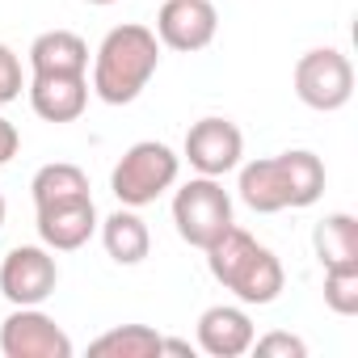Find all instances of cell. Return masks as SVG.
Instances as JSON below:
<instances>
[{
    "instance_id": "obj_1",
    "label": "cell",
    "mask_w": 358,
    "mask_h": 358,
    "mask_svg": "<svg viewBox=\"0 0 358 358\" xmlns=\"http://www.w3.org/2000/svg\"><path fill=\"white\" fill-rule=\"evenodd\" d=\"M236 169H241L236 194L257 215H278L287 207L299 211V207L320 203V194H324V160L308 148L262 156V160H249Z\"/></svg>"
},
{
    "instance_id": "obj_2",
    "label": "cell",
    "mask_w": 358,
    "mask_h": 358,
    "mask_svg": "<svg viewBox=\"0 0 358 358\" xmlns=\"http://www.w3.org/2000/svg\"><path fill=\"white\" fill-rule=\"evenodd\" d=\"M203 253H207L211 278H215L224 291H232L245 308H266V303H274V299L282 295V287H287V270H282V262L274 257V249L257 245V236H249V232L236 228V224H232L220 241H211Z\"/></svg>"
},
{
    "instance_id": "obj_3",
    "label": "cell",
    "mask_w": 358,
    "mask_h": 358,
    "mask_svg": "<svg viewBox=\"0 0 358 358\" xmlns=\"http://www.w3.org/2000/svg\"><path fill=\"white\" fill-rule=\"evenodd\" d=\"M156 68H160V38H156V30H148L139 22L114 26L101 38V47L93 51V93L106 106H131L148 89Z\"/></svg>"
},
{
    "instance_id": "obj_4",
    "label": "cell",
    "mask_w": 358,
    "mask_h": 358,
    "mask_svg": "<svg viewBox=\"0 0 358 358\" xmlns=\"http://www.w3.org/2000/svg\"><path fill=\"white\" fill-rule=\"evenodd\" d=\"M177 177H182V156L160 139H139L118 156V164L110 173V190H114L118 207L139 211V207L156 203L160 194H169L177 186Z\"/></svg>"
},
{
    "instance_id": "obj_5",
    "label": "cell",
    "mask_w": 358,
    "mask_h": 358,
    "mask_svg": "<svg viewBox=\"0 0 358 358\" xmlns=\"http://www.w3.org/2000/svg\"><path fill=\"white\" fill-rule=\"evenodd\" d=\"M173 228L186 245L207 249L232 228V194L224 190L220 177H190V182L173 194Z\"/></svg>"
},
{
    "instance_id": "obj_6",
    "label": "cell",
    "mask_w": 358,
    "mask_h": 358,
    "mask_svg": "<svg viewBox=\"0 0 358 358\" xmlns=\"http://www.w3.org/2000/svg\"><path fill=\"white\" fill-rule=\"evenodd\" d=\"M291 80H295V97L316 114H333V110L350 106V97H354V64L337 47L303 51L295 59Z\"/></svg>"
},
{
    "instance_id": "obj_7",
    "label": "cell",
    "mask_w": 358,
    "mask_h": 358,
    "mask_svg": "<svg viewBox=\"0 0 358 358\" xmlns=\"http://www.w3.org/2000/svg\"><path fill=\"white\" fill-rule=\"evenodd\" d=\"M59 287V262L47 245H17L0 262V295L13 308H43Z\"/></svg>"
},
{
    "instance_id": "obj_8",
    "label": "cell",
    "mask_w": 358,
    "mask_h": 358,
    "mask_svg": "<svg viewBox=\"0 0 358 358\" xmlns=\"http://www.w3.org/2000/svg\"><path fill=\"white\" fill-rule=\"evenodd\" d=\"M72 337L43 308H13L0 324V354L5 358H72Z\"/></svg>"
},
{
    "instance_id": "obj_9",
    "label": "cell",
    "mask_w": 358,
    "mask_h": 358,
    "mask_svg": "<svg viewBox=\"0 0 358 358\" xmlns=\"http://www.w3.org/2000/svg\"><path fill=\"white\" fill-rule=\"evenodd\" d=\"M182 156L190 160L194 173H203V177H224V173H232V169L241 164V156H245V135H241V127H236L232 118L211 114V118H199V122L186 131Z\"/></svg>"
},
{
    "instance_id": "obj_10",
    "label": "cell",
    "mask_w": 358,
    "mask_h": 358,
    "mask_svg": "<svg viewBox=\"0 0 358 358\" xmlns=\"http://www.w3.org/2000/svg\"><path fill=\"white\" fill-rule=\"evenodd\" d=\"M215 34H220V13L211 0H164L156 13V38L169 51L194 55L211 47Z\"/></svg>"
},
{
    "instance_id": "obj_11",
    "label": "cell",
    "mask_w": 358,
    "mask_h": 358,
    "mask_svg": "<svg viewBox=\"0 0 358 358\" xmlns=\"http://www.w3.org/2000/svg\"><path fill=\"white\" fill-rule=\"evenodd\" d=\"M97 207H93V194L85 199H64V203H47V207H34V228H38V241L51 249V253H76L93 241L97 232Z\"/></svg>"
},
{
    "instance_id": "obj_12",
    "label": "cell",
    "mask_w": 358,
    "mask_h": 358,
    "mask_svg": "<svg viewBox=\"0 0 358 358\" xmlns=\"http://www.w3.org/2000/svg\"><path fill=\"white\" fill-rule=\"evenodd\" d=\"M30 93V110L43 122H76L89 106V72H47V76H30L26 85Z\"/></svg>"
},
{
    "instance_id": "obj_13",
    "label": "cell",
    "mask_w": 358,
    "mask_h": 358,
    "mask_svg": "<svg viewBox=\"0 0 358 358\" xmlns=\"http://www.w3.org/2000/svg\"><path fill=\"white\" fill-rule=\"evenodd\" d=\"M253 337H257L253 316L236 303H215L199 316V350L211 358H241L249 354Z\"/></svg>"
},
{
    "instance_id": "obj_14",
    "label": "cell",
    "mask_w": 358,
    "mask_h": 358,
    "mask_svg": "<svg viewBox=\"0 0 358 358\" xmlns=\"http://www.w3.org/2000/svg\"><path fill=\"white\" fill-rule=\"evenodd\" d=\"M30 72L47 76V72H89V43L72 30H47L30 43Z\"/></svg>"
},
{
    "instance_id": "obj_15",
    "label": "cell",
    "mask_w": 358,
    "mask_h": 358,
    "mask_svg": "<svg viewBox=\"0 0 358 358\" xmlns=\"http://www.w3.org/2000/svg\"><path fill=\"white\" fill-rule=\"evenodd\" d=\"M97 228H101V245H106L110 262H118V266H139L152 253V232H148V224L139 220L135 207H118Z\"/></svg>"
},
{
    "instance_id": "obj_16",
    "label": "cell",
    "mask_w": 358,
    "mask_h": 358,
    "mask_svg": "<svg viewBox=\"0 0 358 358\" xmlns=\"http://www.w3.org/2000/svg\"><path fill=\"white\" fill-rule=\"evenodd\" d=\"M312 249L324 270L358 266V220L350 211H333L312 228Z\"/></svg>"
},
{
    "instance_id": "obj_17",
    "label": "cell",
    "mask_w": 358,
    "mask_h": 358,
    "mask_svg": "<svg viewBox=\"0 0 358 358\" xmlns=\"http://www.w3.org/2000/svg\"><path fill=\"white\" fill-rule=\"evenodd\" d=\"M30 194H34V207H47V203H64V199H85L89 194V173L72 160H51L34 173L30 182Z\"/></svg>"
},
{
    "instance_id": "obj_18",
    "label": "cell",
    "mask_w": 358,
    "mask_h": 358,
    "mask_svg": "<svg viewBox=\"0 0 358 358\" xmlns=\"http://www.w3.org/2000/svg\"><path fill=\"white\" fill-rule=\"evenodd\" d=\"M97 358H160V333L152 324H118L89 341Z\"/></svg>"
},
{
    "instance_id": "obj_19",
    "label": "cell",
    "mask_w": 358,
    "mask_h": 358,
    "mask_svg": "<svg viewBox=\"0 0 358 358\" xmlns=\"http://www.w3.org/2000/svg\"><path fill=\"white\" fill-rule=\"evenodd\" d=\"M324 308L337 316H358V266L324 270Z\"/></svg>"
},
{
    "instance_id": "obj_20",
    "label": "cell",
    "mask_w": 358,
    "mask_h": 358,
    "mask_svg": "<svg viewBox=\"0 0 358 358\" xmlns=\"http://www.w3.org/2000/svg\"><path fill=\"white\" fill-rule=\"evenodd\" d=\"M257 358H308V345H303V337H295V333H266V337H253V345H249Z\"/></svg>"
},
{
    "instance_id": "obj_21",
    "label": "cell",
    "mask_w": 358,
    "mask_h": 358,
    "mask_svg": "<svg viewBox=\"0 0 358 358\" xmlns=\"http://www.w3.org/2000/svg\"><path fill=\"white\" fill-rule=\"evenodd\" d=\"M26 89V76H22V59L9 43H0V106H9L17 101Z\"/></svg>"
},
{
    "instance_id": "obj_22",
    "label": "cell",
    "mask_w": 358,
    "mask_h": 358,
    "mask_svg": "<svg viewBox=\"0 0 358 358\" xmlns=\"http://www.w3.org/2000/svg\"><path fill=\"white\" fill-rule=\"evenodd\" d=\"M17 148H22V135H17V127L0 114V164H9L13 156H17Z\"/></svg>"
},
{
    "instance_id": "obj_23",
    "label": "cell",
    "mask_w": 358,
    "mask_h": 358,
    "mask_svg": "<svg viewBox=\"0 0 358 358\" xmlns=\"http://www.w3.org/2000/svg\"><path fill=\"white\" fill-rule=\"evenodd\" d=\"M5 215H9V203H5V194H0V228H5Z\"/></svg>"
},
{
    "instance_id": "obj_24",
    "label": "cell",
    "mask_w": 358,
    "mask_h": 358,
    "mask_svg": "<svg viewBox=\"0 0 358 358\" xmlns=\"http://www.w3.org/2000/svg\"><path fill=\"white\" fill-rule=\"evenodd\" d=\"M89 5H101L106 9V5H118V0H89Z\"/></svg>"
}]
</instances>
